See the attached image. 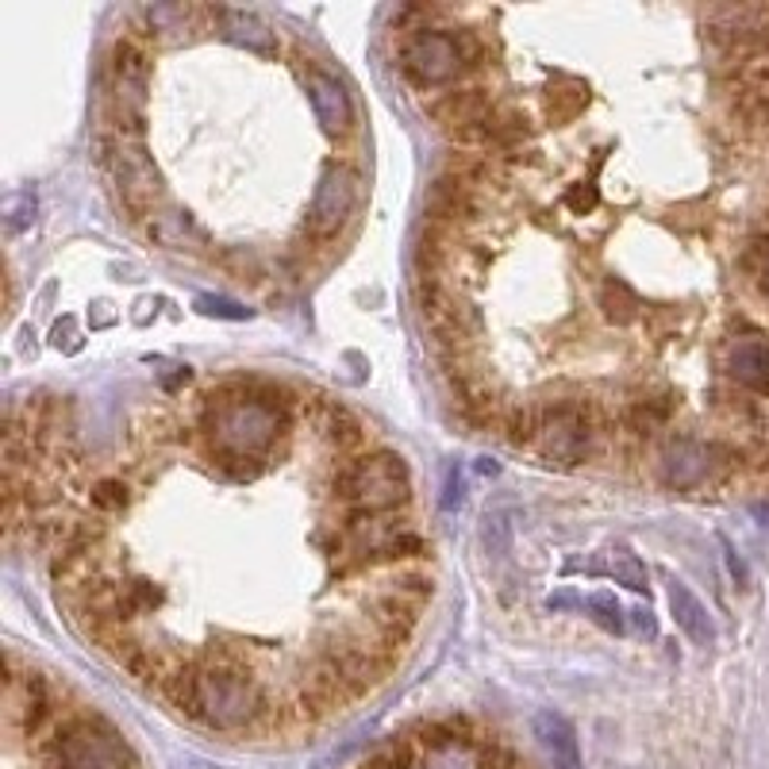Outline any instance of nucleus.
<instances>
[{
	"label": "nucleus",
	"mask_w": 769,
	"mask_h": 769,
	"mask_svg": "<svg viewBox=\"0 0 769 769\" xmlns=\"http://www.w3.org/2000/svg\"><path fill=\"white\" fill-rule=\"evenodd\" d=\"M289 405H296L285 385L258 377H231L204 397L201 435L208 443L212 465L228 477H251V462H266L289 432Z\"/></svg>",
	"instance_id": "1"
},
{
	"label": "nucleus",
	"mask_w": 769,
	"mask_h": 769,
	"mask_svg": "<svg viewBox=\"0 0 769 769\" xmlns=\"http://www.w3.org/2000/svg\"><path fill=\"white\" fill-rule=\"evenodd\" d=\"M262 712H270V704L246 662L223 654L196 669V719L201 723L216 731H243Z\"/></svg>",
	"instance_id": "2"
},
{
	"label": "nucleus",
	"mask_w": 769,
	"mask_h": 769,
	"mask_svg": "<svg viewBox=\"0 0 769 769\" xmlns=\"http://www.w3.org/2000/svg\"><path fill=\"white\" fill-rule=\"evenodd\" d=\"M485 47L474 31H439V27H412L400 39L397 62L400 74L420 89H439L465 74V69L482 66Z\"/></svg>",
	"instance_id": "3"
},
{
	"label": "nucleus",
	"mask_w": 769,
	"mask_h": 769,
	"mask_svg": "<svg viewBox=\"0 0 769 769\" xmlns=\"http://www.w3.org/2000/svg\"><path fill=\"white\" fill-rule=\"evenodd\" d=\"M331 492L347 512H397L412 497V485H408L405 458L373 450V454L338 465L331 477Z\"/></svg>",
	"instance_id": "4"
},
{
	"label": "nucleus",
	"mask_w": 769,
	"mask_h": 769,
	"mask_svg": "<svg viewBox=\"0 0 769 769\" xmlns=\"http://www.w3.org/2000/svg\"><path fill=\"white\" fill-rule=\"evenodd\" d=\"M146 93H151V54L139 39L124 35V39H116L108 59V116L116 136H143Z\"/></svg>",
	"instance_id": "5"
},
{
	"label": "nucleus",
	"mask_w": 769,
	"mask_h": 769,
	"mask_svg": "<svg viewBox=\"0 0 769 769\" xmlns=\"http://www.w3.org/2000/svg\"><path fill=\"white\" fill-rule=\"evenodd\" d=\"M539 450L547 462L559 465H577L592 458L597 450V435H601V408L592 400H547L539 405Z\"/></svg>",
	"instance_id": "6"
},
{
	"label": "nucleus",
	"mask_w": 769,
	"mask_h": 769,
	"mask_svg": "<svg viewBox=\"0 0 769 769\" xmlns=\"http://www.w3.org/2000/svg\"><path fill=\"white\" fill-rule=\"evenodd\" d=\"M101 162L112 174V185L131 220H151L162 201V174L143 151L139 139L127 136H104L101 139Z\"/></svg>",
	"instance_id": "7"
},
{
	"label": "nucleus",
	"mask_w": 769,
	"mask_h": 769,
	"mask_svg": "<svg viewBox=\"0 0 769 769\" xmlns=\"http://www.w3.org/2000/svg\"><path fill=\"white\" fill-rule=\"evenodd\" d=\"M54 766L59 769H131L124 739L97 716L66 719L54 731Z\"/></svg>",
	"instance_id": "8"
},
{
	"label": "nucleus",
	"mask_w": 769,
	"mask_h": 769,
	"mask_svg": "<svg viewBox=\"0 0 769 769\" xmlns=\"http://www.w3.org/2000/svg\"><path fill=\"white\" fill-rule=\"evenodd\" d=\"M723 465H731V450L719 447V443L693 439V435H669V439L662 443V454H658L662 482L677 492L704 489Z\"/></svg>",
	"instance_id": "9"
},
{
	"label": "nucleus",
	"mask_w": 769,
	"mask_h": 769,
	"mask_svg": "<svg viewBox=\"0 0 769 769\" xmlns=\"http://www.w3.org/2000/svg\"><path fill=\"white\" fill-rule=\"evenodd\" d=\"M358 185H362V178L350 166H343V162H331L323 169L320 181H316L312 208H308V231H312V239L328 243V239H335L338 231L347 228L358 208Z\"/></svg>",
	"instance_id": "10"
},
{
	"label": "nucleus",
	"mask_w": 769,
	"mask_h": 769,
	"mask_svg": "<svg viewBox=\"0 0 769 769\" xmlns=\"http://www.w3.org/2000/svg\"><path fill=\"white\" fill-rule=\"evenodd\" d=\"M735 335H728L719 343V370L723 377L743 393L754 397H769V338L761 331L746 328L735 320Z\"/></svg>",
	"instance_id": "11"
},
{
	"label": "nucleus",
	"mask_w": 769,
	"mask_h": 769,
	"mask_svg": "<svg viewBox=\"0 0 769 769\" xmlns=\"http://www.w3.org/2000/svg\"><path fill=\"white\" fill-rule=\"evenodd\" d=\"M300 408H305V415L312 420L316 435H320L331 450H338V454L362 458V450L370 447V427H366L347 405H338V400H328V397H312V400L305 397Z\"/></svg>",
	"instance_id": "12"
},
{
	"label": "nucleus",
	"mask_w": 769,
	"mask_h": 769,
	"mask_svg": "<svg viewBox=\"0 0 769 769\" xmlns=\"http://www.w3.org/2000/svg\"><path fill=\"white\" fill-rule=\"evenodd\" d=\"M51 712V685L42 674H16V658H9V677H4V716L12 728L31 735Z\"/></svg>",
	"instance_id": "13"
},
{
	"label": "nucleus",
	"mask_w": 769,
	"mask_h": 769,
	"mask_svg": "<svg viewBox=\"0 0 769 769\" xmlns=\"http://www.w3.org/2000/svg\"><path fill=\"white\" fill-rule=\"evenodd\" d=\"M305 85H308V101H312V112L323 131L338 139L350 136L358 127V119H355V104H350V93L343 89V81L312 66L305 74Z\"/></svg>",
	"instance_id": "14"
},
{
	"label": "nucleus",
	"mask_w": 769,
	"mask_h": 769,
	"mask_svg": "<svg viewBox=\"0 0 769 769\" xmlns=\"http://www.w3.org/2000/svg\"><path fill=\"white\" fill-rule=\"evenodd\" d=\"M204 16H208V9H196V4H185V0H174V4H146V9H139L143 31L151 35L154 42H162V47L185 42L189 35L201 27Z\"/></svg>",
	"instance_id": "15"
},
{
	"label": "nucleus",
	"mask_w": 769,
	"mask_h": 769,
	"mask_svg": "<svg viewBox=\"0 0 769 769\" xmlns=\"http://www.w3.org/2000/svg\"><path fill=\"white\" fill-rule=\"evenodd\" d=\"M492 112H497V104L489 101L485 89H450V93H439L435 101H427V116L439 119L450 136L462 131V127L485 124Z\"/></svg>",
	"instance_id": "16"
},
{
	"label": "nucleus",
	"mask_w": 769,
	"mask_h": 769,
	"mask_svg": "<svg viewBox=\"0 0 769 769\" xmlns=\"http://www.w3.org/2000/svg\"><path fill=\"white\" fill-rule=\"evenodd\" d=\"M208 16L220 24L223 39L243 47V51L262 54V59H273V54H278V31H273L262 16H254V12H246V9H208Z\"/></svg>",
	"instance_id": "17"
},
{
	"label": "nucleus",
	"mask_w": 769,
	"mask_h": 769,
	"mask_svg": "<svg viewBox=\"0 0 769 769\" xmlns=\"http://www.w3.org/2000/svg\"><path fill=\"white\" fill-rule=\"evenodd\" d=\"M531 728H535V739L542 743V751L554 761V769H585L577 731L566 716H559V712H539V716L531 719Z\"/></svg>",
	"instance_id": "18"
},
{
	"label": "nucleus",
	"mask_w": 769,
	"mask_h": 769,
	"mask_svg": "<svg viewBox=\"0 0 769 769\" xmlns=\"http://www.w3.org/2000/svg\"><path fill=\"white\" fill-rule=\"evenodd\" d=\"M669 612H674L677 627H681L696 646L716 643V624H712L708 608H704L701 597H696L685 581H669Z\"/></svg>",
	"instance_id": "19"
},
{
	"label": "nucleus",
	"mask_w": 769,
	"mask_h": 769,
	"mask_svg": "<svg viewBox=\"0 0 769 769\" xmlns=\"http://www.w3.org/2000/svg\"><path fill=\"white\" fill-rule=\"evenodd\" d=\"M146 235L166 251H201L204 246V231L196 228L189 212H154L146 220Z\"/></svg>",
	"instance_id": "20"
},
{
	"label": "nucleus",
	"mask_w": 769,
	"mask_h": 769,
	"mask_svg": "<svg viewBox=\"0 0 769 769\" xmlns=\"http://www.w3.org/2000/svg\"><path fill=\"white\" fill-rule=\"evenodd\" d=\"M597 308H601L604 320L616 323V328H627V323H635L639 316H643V300H639V293L619 278L601 281V289H597Z\"/></svg>",
	"instance_id": "21"
},
{
	"label": "nucleus",
	"mask_w": 769,
	"mask_h": 769,
	"mask_svg": "<svg viewBox=\"0 0 769 769\" xmlns=\"http://www.w3.org/2000/svg\"><path fill=\"white\" fill-rule=\"evenodd\" d=\"M381 589H389L393 597H400V601H408L412 608H427V601H432V592H435V581H432V574L427 569H420V566H405V569H397V574H389L385 581H381Z\"/></svg>",
	"instance_id": "22"
},
{
	"label": "nucleus",
	"mask_w": 769,
	"mask_h": 769,
	"mask_svg": "<svg viewBox=\"0 0 769 769\" xmlns=\"http://www.w3.org/2000/svg\"><path fill=\"white\" fill-rule=\"evenodd\" d=\"M542 101H547V116L554 119V124H562V119H574L577 112L585 108V101H589V89H585L577 77H562L559 85H550Z\"/></svg>",
	"instance_id": "23"
},
{
	"label": "nucleus",
	"mask_w": 769,
	"mask_h": 769,
	"mask_svg": "<svg viewBox=\"0 0 769 769\" xmlns=\"http://www.w3.org/2000/svg\"><path fill=\"white\" fill-rule=\"evenodd\" d=\"M420 769H485V754L465 743V739H458V743L423 751Z\"/></svg>",
	"instance_id": "24"
},
{
	"label": "nucleus",
	"mask_w": 769,
	"mask_h": 769,
	"mask_svg": "<svg viewBox=\"0 0 769 769\" xmlns=\"http://www.w3.org/2000/svg\"><path fill=\"white\" fill-rule=\"evenodd\" d=\"M608 574L616 577V585H624V589L646 592V566H643V559H639L631 547H624V542L608 550Z\"/></svg>",
	"instance_id": "25"
},
{
	"label": "nucleus",
	"mask_w": 769,
	"mask_h": 769,
	"mask_svg": "<svg viewBox=\"0 0 769 769\" xmlns=\"http://www.w3.org/2000/svg\"><path fill=\"white\" fill-rule=\"evenodd\" d=\"M539 420H542L539 405H512L500 435H504L512 447H535V439H539Z\"/></svg>",
	"instance_id": "26"
},
{
	"label": "nucleus",
	"mask_w": 769,
	"mask_h": 769,
	"mask_svg": "<svg viewBox=\"0 0 769 769\" xmlns=\"http://www.w3.org/2000/svg\"><path fill=\"white\" fill-rule=\"evenodd\" d=\"M585 612H589V616L597 619V627H604L608 635L627 631V616L612 592H592V597H585Z\"/></svg>",
	"instance_id": "27"
},
{
	"label": "nucleus",
	"mask_w": 769,
	"mask_h": 769,
	"mask_svg": "<svg viewBox=\"0 0 769 769\" xmlns=\"http://www.w3.org/2000/svg\"><path fill=\"white\" fill-rule=\"evenodd\" d=\"M89 500H93L97 512H119V508H127V482L124 477H101V482L89 489Z\"/></svg>",
	"instance_id": "28"
},
{
	"label": "nucleus",
	"mask_w": 769,
	"mask_h": 769,
	"mask_svg": "<svg viewBox=\"0 0 769 769\" xmlns=\"http://www.w3.org/2000/svg\"><path fill=\"white\" fill-rule=\"evenodd\" d=\"M196 312L216 316V320H251V308L235 305L228 296H196Z\"/></svg>",
	"instance_id": "29"
},
{
	"label": "nucleus",
	"mask_w": 769,
	"mask_h": 769,
	"mask_svg": "<svg viewBox=\"0 0 769 769\" xmlns=\"http://www.w3.org/2000/svg\"><path fill=\"white\" fill-rule=\"evenodd\" d=\"M746 270L754 273V285H758L761 296H769V239L766 243H754V251L746 254Z\"/></svg>",
	"instance_id": "30"
},
{
	"label": "nucleus",
	"mask_w": 769,
	"mask_h": 769,
	"mask_svg": "<svg viewBox=\"0 0 769 769\" xmlns=\"http://www.w3.org/2000/svg\"><path fill=\"white\" fill-rule=\"evenodd\" d=\"M597 201H601V193H597V185H592V181L569 185L566 196H562V204H566L574 216H585V212H592V208H597Z\"/></svg>",
	"instance_id": "31"
},
{
	"label": "nucleus",
	"mask_w": 769,
	"mask_h": 769,
	"mask_svg": "<svg viewBox=\"0 0 769 769\" xmlns=\"http://www.w3.org/2000/svg\"><path fill=\"white\" fill-rule=\"evenodd\" d=\"M223 266H228V273H235V281H258V278H262V270H258V258H254V254L228 251V254H223Z\"/></svg>",
	"instance_id": "32"
},
{
	"label": "nucleus",
	"mask_w": 769,
	"mask_h": 769,
	"mask_svg": "<svg viewBox=\"0 0 769 769\" xmlns=\"http://www.w3.org/2000/svg\"><path fill=\"white\" fill-rule=\"evenodd\" d=\"M35 220V196H12L9 201V235H20Z\"/></svg>",
	"instance_id": "33"
},
{
	"label": "nucleus",
	"mask_w": 769,
	"mask_h": 769,
	"mask_svg": "<svg viewBox=\"0 0 769 769\" xmlns=\"http://www.w3.org/2000/svg\"><path fill=\"white\" fill-rule=\"evenodd\" d=\"M51 343L59 350H77V347H81V338H77V323L69 320V316L62 323H54V338H51Z\"/></svg>",
	"instance_id": "34"
},
{
	"label": "nucleus",
	"mask_w": 769,
	"mask_h": 769,
	"mask_svg": "<svg viewBox=\"0 0 769 769\" xmlns=\"http://www.w3.org/2000/svg\"><path fill=\"white\" fill-rule=\"evenodd\" d=\"M631 627H635V635H643V639H654V635H658V619H654L651 608H635Z\"/></svg>",
	"instance_id": "35"
},
{
	"label": "nucleus",
	"mask_w": 769,
	"mask_h": 769,
	"mask_svg": "<svg viewBox=\"0 0 769 769\" xmlns=\"http://www.w3.org/2000/svg\"><path fill=\"white\" fill-rule=\"evenodd\" d=\"M458 465H450V474H447V492H443V508H458Z\"/></svg>",
	"instance_id": "36"
},
{
	"label": "nucleus",
	"mask_w": 769,
	"mask_h": 769,
	"mask_svg": "<svg viewBox=\"0 0 769 769\" xmlns=\"http://www.w3.org/2000/svg\"><path fill=\"white\" fill-rule=\"evenodd\" d=\"M574 604H585V601H577L574 592H562V597H550L547 608H550V612H559V608H574Z\"/></svg>",
	"instance_id": "37"
},
{
	"label": "nucleus",
	"mask_w": 769,
	"mask_h": 769,
	"mask_svg": "<svg viewBox=\"0 0 769 769\" xmlns=\"http://www.w3.org/2000/svg\"><path fill=\"white\" fill-rule=\"evenodd\" d=\"M754 520L769 531V500H758V504H754Z\"/></svg>",
	"instance_id": "38"
},
{
	"label": "nucleus",
	"mask_w": 769,
	"mask_h": 769,
	"mask_svg": "<svg viewBox=\"0 0 769 769\" xmlns=\"http://www.w3.org/2000/svg\"><path fill=\"white\" fill-rule=\"evenodd\" d=\"M112 320H116V316H112V312H108V305H97V320H93V323H97V328H108V323H112Z\"/></svg>",
	"instance_id": "39"
}]
</instances>
